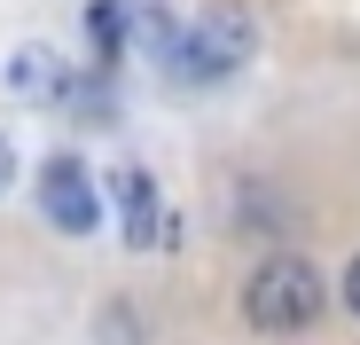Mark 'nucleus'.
<instances>
[{"label":"nucleus","mask_w":360,"mask_h":345,"mask_svg":"<svg viewBox=\"0 0 360 345\" xmlns=\"http://www.w3.org/2000/svg\"><path fill=\"white\" fill-rule=\"evenodd\" d=\"M321 306H329V282H321L306 259H290V251L259 259L251 282H243V314H251V330H266V337H297V330H314Z\"/></svg>","instance_id":"nucleus-1"},{"label":"nucleus","mask_w":360,"mask_h":345,"mask_svg":"<svg viewBox=\"0 0 360 345\" xmlns=\"http://www.w3.org/2000/svg\"><path fill=\"white\" fill-rule=\"evenodd\" d=\"M243 55H251V16L243 8H204L188 47H180V79H227V71H243Z\"/></svg>","instance_id":"nucleus-2"},{"label":"nucleus","mask_w":360,"mask_h":345,"mask_svg":"<svg viewBox=\"0 0 360 345\" xmlns=\"http://www.w3.org/2000/svg\"><path fill=\"white\" fill-rule=\"evenodd\" d=\"M39 212L63 227V236H94L102 196H94V181H86L79 157H47V165H39Z\"/></svg>","instance_id":"nucleus-3"},{"label":"nucleus","mask_w":360,"mask_h":345,"mask_svg":"<svg viewBox=\"0 0 360 345\" xmlns=\"http://www.w3.org/2000/svg\"><path fill=\"white\" fill-rule=\"evenodd\" d=\"M110 196H117V220H126V244H165V204H157V181L141 165L110 172Z\"/></svg>","instance_id":"nucleus-4"},{"label":"nucleus","mask_w":360,"mask_h":345,"mask_svg":"<svg viewBox=\"0 0 360 345\" xmlns=\"http://www.w3.org/2000/svg\"><path fill=\"white\" fill-rule=\"evenodd\" d=\"M0 79H8L16 102H55V94L71 87V71H63V55H55V47H16Z\"/></svg>","instance_id":"nucleus-5"},{"label":"nucleus","mask_w":360,"mask_h":345,"mask_svg":"<svg viewBox=\"0 0 360 345\" xmlns=\"http://www.w3.org/2000/svg\"><path fill=\"white\" fill-rule=\"evenodd\" d=\"M8 189H16V149L0 142V196H8Z\"/></svg>","instance_id":"nucleus-6"},{"label":"nucleus","mask_w":360,"mask_h":345,"mask_svg":"<svg viewBox=\"0 0 360 345\" xmlns=\"http://www.w3.org/2000/svg\"><path fill=\"white\" fill-rule=\"evenodd\" d=\"M345 306H352V314H360V259H352V267H345Z\"/></svg>","instance_id":"nucleus-7"}]
</instances>
